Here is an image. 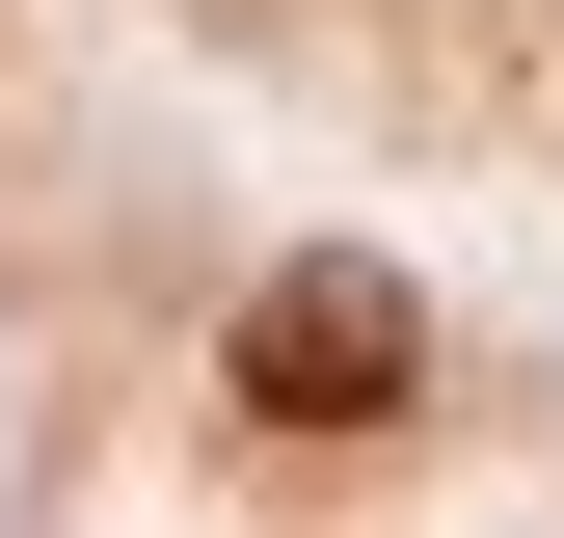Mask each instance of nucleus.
<instances>
[{
	"mask_svg": "<svg viewBox=\"0 0 564 538\" xmlns=\"http://www.w3.org/2000/svg\"><path fill=\"white\" fill-rule=\"evenodd\" d=\"M242 377H269V404H377V377H403V297H377V269H296V297L242 323Z\"/></svg>",
	"mask_w": 564,
	"mask_h": 538,
	"instance_id": "nucleus-1",
	"label": "nucleus"
}]
</instances>
